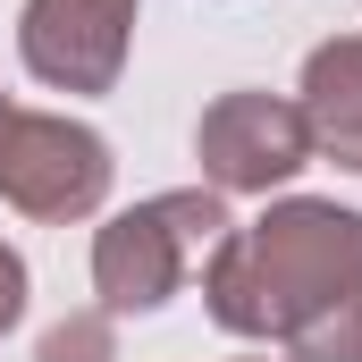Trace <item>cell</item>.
<instances>
[{
    "instance_id": "1",
    "label": "cell",
    "mask_w": 362,
    "mask_h": 362,
    "mask_svg": "<svg viewBox=\"0 0 362 362\" xmlns=\"http://www.w3.org/2000/svg\"><path fill=\"white\" fill-rule=\"evenodd\" d=\"M202 295L228 337H270L286 346L320 312L362 295V211L337 202H278L262 219L228 228L202 253Z\"/></svg>"
},
{
    "instance_id": "2",
    "label": "cell",
    "mask_w": 362,
    "mask_h": 362,
    "mask_svg": "<svg viewBox=\"0 0 362 362\" xmlns=\"http://www.w3.org/2000/svg\"><path fill=\"white\" fill-rule=\"evenodd\" d=\"M228 194L211 185H185V194H152L135 211H118L101 236H93V295L101 312H160L185 278L202 270V253L228 236Z\"/></svg>"
},
{
    "instance_id": "3",
    "label": "cell",
    "mask_w": 362,
    "mask_h": 362,
    "mask_svg": "<svg viewBox=\"0 0 362 362\" xmlns=\"http://www.w3.org/2000/svg\"><path fill=\"white\" fill-rule=\"evenodd\" d=\"M0 194L25 211V219H85L110 194V144L76 127V118H51V110H8L0 118Z\"/></svg>"
},
{
    "instance_id": "4",
    "label": "cell",
    "mask_w": 362,
    "mask_h": 362,
    "mask_svg": "<svg viewBox=\"0 0 362 362\" xmlns=\"http://www.w3.org/2000/svg\"><path fill=\"white\" fill-rule=\"evenodd\" d=\"M194 160L211 194H270L312 160V127L278 93H219L194 127Z\"/></svg>"
},
{
    "instance_id": "5",
    "label": "cell",
    "mask_w": 362,
    "mask_h": 362,
    "mask_svg": "<svg viewBox=\"0 0 362 362\" xmlns=\"http://www.w3.org/2000/svg\"><path fill=\"white\" fill-rule=\"evenodd\" d=\"M135 0H25L17 51L51 93H110L127 68Z\"/></svg>"
},
{
    "instance_id": "6",
    "label": "cell",
    "mask_w": 362,
    "mask_h": 362,
    "mask_svg": "<svg viewBox=\"0 0 362 362\" xmlns=\"http://www.w3.org/2000/svg\"><path fill=\"white\" fill-rule=\"evenodd\" d=\"M303 127L312 152H329L337 169H362V34H337L303 59Z\"/></svg>"
},
{
    "instance_id": "7",
    "label": "cell",
    "mask_w": 362,
    "mask_h": 362,
    "mask_svg": "<svg viewBox=\"0 0 362 362\" xmlns=\"http://www.w3.org/2000/svg\"><path fill=\"white\" fill-rule=\"evenodd\" d=\"M286 362H362V295H346L337 312H320L312 329H295Z\"/></svg>"
},
{
    "instance_id": "8",
    "label": "cell",
    "mask_w": 362,
    "mask_h": 362,
    "mask_svg": "<svg viewBox=\"0 0 362 362\" xmlns=\"http://www.w3.org/2000/svg\"><path fill=\"white\" fill-rule=\"evenodd\" d=\"M34 362H118V337H110V312H68L42 346H34Z\"/></svg>"
},
{
    "instance_id": "9",
    "label": "cell",
    "mask_w": 362,
    "mask_h": 362,
    "mask_svg": "<svg viewBox=\"0 0 362 362\" xmlns=\"http://www.w3.org/2000/svg\"><path fill=\"white\" fill-rule=\"evenodd\" d=\"M17 312H25V262H17V253L0 245V337L17 329Z\"/></svg>"
},
{
    "instance_id": "10",
    "label": "cell",
    "mask_w": 362,
    "mask_h": 362,
    "mask_svg": "<svg viewBox=\"0 0 362 362\" xmlns=\"http://www.w3.org/2000/svg\"><path fill=\"white\" fill-rule=\"evenodd\" d=\"M0 118H8V93H0Z\"/></svg>"
}]
</instances>
